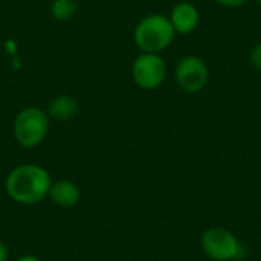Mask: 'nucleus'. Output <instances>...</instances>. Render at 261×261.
Listing matches in <instances>:
<instances>
[{
	"label": "nucleus",
	"instance_id": "obj_1",
	"mask_svg": "<svg viewBox=\"0 0 261 261\" xmlns=\"http://www.w3.org/2000/svg\"><path fill=\"white\" fill-rule=\"evenodd\" d=\"M52 185L50 174L37 164H21L14 167L5 179L8 197L18 205H35L49 196Z\"/></svg>",
	"mask_w": 261,
	"mask_h": 261
},
{
	"label": "nucleus",
	"instance_id": "obj_2",
	"mask_svg": "<svg viewBox=\"0 0 261 261\" xmlns=\"http://www.w3.org/2000/svg\"><path fill=\"white\" fill-rule=\"evenodd\" d=\"M176 37V31L168 17L162 14H150L144 17L133 31L135 44L141 52L161 54L170 47Z\"/></svg>",
	"mask_w": 261,
	"mask_h": 261
},
{
	"label": "nucleus",
	"instance_id": "obj_3",
	"mask_svg": "<svg viewBox=\"0 0 261 261\" xmlns=\"http://www.w3.org/2000/svg\"><path fill=\"white\" fill-rule=\"evenodd\" d=\"M12 133L23 148L38 147L49 133V115L38 107H24L12 122Z\"/></svg>",
	"mask_w": 261,
	"mask_h": 261
},
{
	"label": "nucleus",
	"instance_id": "obj_4",
	"mask_svg": "<svg viewBox=\"0 0 261 261\" xmlns=\"http://www.w3.org/2000/svg\"><path fill=\"white\" fill-rule=\"evenodd\" d=\"M200 245L203 252L214 261L240 260L245 252L237 237L231 231L220 226L206 229L200 239Z\"/></svg>",
	"mask_w": 261,
	"mask_h": 261
},
{
	"label": "nucleus",
	"instance_id": "obj_5",
	"mask_svg": "<svg viewBox=\"0 0 261 261\" xmlns=\"http://www.w3.org/2000/svg\"><path fill=\"white\" fill-rule=\"evenodd\" d=\"M132 76L135 84L144 90L159 89L167 78V64L161 54L141 52L132 64Z\"/></svg>",
	"mask_w": 261,
	"mask_h": 261
},
{
	"label": "nucleus",
	"instance_id": "obj_6",
	"mask_svg": "<svg viewBox=\"0 0 261 261\" xmlns=\"http://www.w3.org/2000/svg\"><path fill=\"white\" fill-rule=\"evenodd\" d=\"M177 86L187 93H199L210 80V69L203 58L197 55H185L174 69Z\"/></svg>",
	"mask_w": 261,
	"mask_h": 261
},
{
	"label": "nucleus",
	"instance_id": "obj_7",
	"mask_svg": "<svg viewBox=\"0 0 261 261\" xmlns=\"http://www.w3.org/2000/svg\"><path fill=\"white\" fill-rule=\"evenodd\" d=\"M170 21L176 31V34L187 35L196 31L200 21V12L196 5L190 2H180L173 6L170 14Z\"/></svg>",
	"mask_w": 261,
	"mask_h": 261
},
{
	"label": "nucleus",
	"instance_id": "obj_8",
	"mask_svg": "<svg viewBox=\"0 0 261 261\" xmlns=\"http://www.w3.org/2000/svg\"><path fill=\"white\" fill-rule=\"evenodd\" d=\"M47 197H50V200L57 206L72 208L78 205V202L81 200V190L75 182L61 179V180L52 182Z\"/></svg>",
	"mask_w": 261,
	"mask_h": 261
},
{
	"label": "nucleus",
	"instance_id": "obj_9",
	"mask_svg": "<svg viewBox=\"0 0 261 261\" xmlns=\"http://www.w3.org/2000/svg\"><path fill=\"white\" fill-rule=\"evenodd\" d=\"M76 113H78V102L69 95H60L54 98L47 107V115L61 122L70 121L72 118H75Z\"/></svg>",
	"mask_w": 261,
	"mask_h": 261
},
{
	"label": "nucleus",
	"instance_id": "obj_10",
	"mask_svg": "<svg viewBox=\"0 0 261 261\" xmlns=\"http://www.w3.org/2000/svg\"><path fill=\"white\" fill-rule=\"evenodd\" d=\"M78 9L76 0H52L50 3V14L58 21H66L75 15Z\"/></svg>",
	"mask_w": 261,
	"mask_h": 261
},
{
	"label": "nucleus",
	"instance_id": "obj_11",
	"mask_svg": "<svg viewBox=\"0 0 261 261\" xmlns=\"http://www.w3.org/2000/svg\"><path fill=\"white\" fill-rule=\"evenodd\" d=\"M249 61L252 64V67L255 70L261 72V41L257 43L252 49H251V54H249Z\"/></svg>",
	"mask_w": 261,
	"mask_h": 261
},
{
	"label": "nucleus",
	"instance_id": "obj_12",
	"mask_svg": "<svg viewBox=\"0 0 261 261\" xmlns=\"http://www.w3.org/2000/svg\"><path fill=\"white\" fill-rule=\"evenodd\" d=\"M219 5L225 6V8H240L243 6L248 0H216Z\"/></svg>",
	"mask_w": 261,
	"mask_h": 261
},
{
	"label": "nucleus",
	"instance_id": "obj_13",
	"mask_svg": "<svg viewBox=\"0 0 261 261\" xmlns=\"http://www.w3.org/2000/svg\"><path fill=\"white\" fill-rule=\"evenodd\" d=\"M8 260H9V249H8V246L3 242H0V261Z\"/></svg>",
	"mask_w": 261,
	"mask_h": 261
},
{
	"label": "nucleus",
	"instance_id": "obj_14",
	"mask_svg": "<svg viewBox=\"0 0 261 261\" xmlns=\"http://www.w3.org/2000/svg\"><path fill=\"white\" fill-rule=\"evenodd\" d=\"M15 261H41V258H38L37 255H21Z\"/></svg>",
	"mask_w": 261,
	"mask_h": 261
},
{
	"label": "nucleus",
	"instance_id": "obj_15",
	"mask_svg": "<svg viewBox=\"0 0 261 261\" xmlns=\"http://www.w3.org/2000/svg\"><path fill=\"white\" fill-rule=\"evenodd\" d=\"M255 2H257V3H258V5L261 6V0H255Z\"/></svg>",
	"mask_w": 261,
	"mask_h": 261
}]
</instances>
